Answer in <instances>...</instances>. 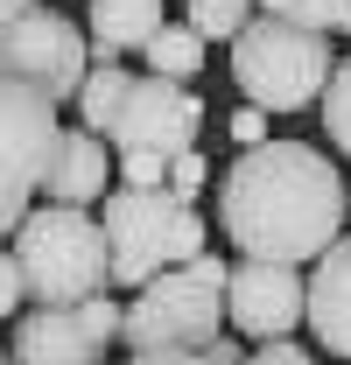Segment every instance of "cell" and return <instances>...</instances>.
<instances>
[{"label": "cell", "mask_w": 351, "mask_h": 365, "mask_svg": "<svg viewBox=\"0 0 351 365\" xmlns=\"http://www.w3.org/2000/svg\"><path fill=\"white\" fill-rule=\"evenodd\" d=\"M253 14H260V0H190V21H183V29L211 49V43H232Z\"/></svg>", "instance_id": "15"}, {"label": "cell", "mask_w": 351, "mask_h": 365, "mask_svg": "<svg viewBox=\"0 0 351 365\" xmlns=\"http://www.w3.org/2000/svg\"><path fill=\"white\" fill-rule=\"evenodd\" d=\"M14 267L36 309H63V302H91L113 295V267H106V232L98 211H71V204H36L14 225Z\"/></svg>", "instance_id": "3"}, {"label": "cell", "mask_w": 351, "mask_h": 365, "mask_svg": "<svg viewBox=\"0 0 351 365\" xmlns=\"http://www.w3.org/2000/svg\"><path fill=\"white\" fill-rule=\"evenodd\" d=\"M106 190H113V148L85 127H63L43 169V197L71 204V211H91V204H106Z\"/></svg>", "instance_id": "11"}, {"label": "cell", "mask_w": 351, "mask_h": 365, "mask_svg": "<svg viewBox=\"0 0 351 365\" xmlns=\"http://www.w3.org/2000/svg\"><path fill=\"white\" fill-rule=\"evenodd\" d=\"M71 106H78V127L98 134L113 155L176 162V155L197 148V127H204V98L190 85L148 78V71H127V63H91Z\"/></svg>", "instance_id": "2"}, {"label": "cell", "mask_w": 351, "mask_h": 365, "mask_svg": "<svg viewBox=\"0 0 351 365\" xmlns=\"http://www.w3.org/2000/svg\"><path fill=\"white\" fill-rule=\"evenodd\" d=\"M225 134L239 140V155H246V148H260V140H267V113H260V106H239V113L225 120Z\"/></svg>", "instance_id": "20"}, {"label": "cell", "mask_w": 351, "mask_h": 365, "mask_svg": "<svg viewBox=\"0 0 351 365\" xmlns=\"http://www.w3.org/2000/svg\"><path fill=\"white\" fill-rule=\"evenodd\" d=\"M91 71V43L63 7H29L7 36H0V85H29L49 106H71Z\"/></svg>", "instance_id": "7"}, {"label": "cell", "mask_w": 351, "mask_h": 365, "mask_svg": "<svg viewBox=\"0 0 351 365\" xmlns=\"http://www.w3.org/2000/svg\"><path fill=\"white\" fill-rule=\"evenodd\" d=\"M0 365H7V351H0Z\"/></svg>", "instance_id": "25"}, {"label": "cell", "mask_w": 351, "mask_h": 365, "mask_svg": "<svg viewBox=\"0 0 351 365\" xmlns=\"http://www.w3.org/2000/svg\"><path fill=\"white\" fill-rule=\"evenodd\" d=\"M91 21V56L98 63H120L127 49H148L155 36H162V0H91L85 7Z\"/></svg>", "instance_id": "13"}, {"label": "cell", "mask_w": 351, "mask_h": 365, "mask_svg": "<svg viewBox=\"0 0 351 365\" xmlns=\"http://www.w3.org/2000/svg\"><path fill=\"white\" fill-rule=\"evenodd\" d=\"M260 14L316 29V36H351V0H260Z\"/></svg>", "instance_id": "16"}, {"label": "cell", "mask_w": 351, "mask_h": 365, "mask_svg": "<svg viewBox=\"0 0 351 365\" xmlns=\"http://www.w3.org/2000/svg\"><path fill=\"white\" fill-rule=\"evenodd\" d=\"M204 359H211V365H239V359H246V351H239V337H218V344H211Z\"/></svg>", "instance_id": "23"}, {"label": "cell", "mask_w": 351, "mask_h": 365, "mask_svg": "<svg viewBox=\"0 0 351 365\" xmlns=\"http://www.w3.org/2000/svg\"><path fill=\"white\" fill-rule=\"evenodd\" d=\"M309 302V281L302 267H274V260H232L225 267V323L253 344H281L295 337Z\"/></svg>", "instance_id": "10"}, {"label": "cell", "mask_w": 351, "mask_h": 365, "mask_svg": "<svg viewBox=\"0 0 351 365\" xmlns=\"http://www.w3.org/2000/svg\"><path fill=\"white\" fill-rule=\"evenodd\" d=\"M148 56V78H169V85H190L197 71H204V43L183 29V21H162V36L141 49Z\"/></svg>", "instance_id": "14"}, {"label": "cell", "mask_w": 351, "mask_h": 365, "mask_svg": "<svg viewBox=\"0 0 351 365\" xmlns=\"http://www.w3.org/2000/svg\"><path fill=\"white\" fill-rule=\"evenodd\" d=\"M316 113H323L330 148L351 162V56H337V71H330V85H323V98H316Z\"/></svg>", "instance_id": "17"}, {"label": "cell", "mask_w": 351, "mask_h": 365, "mask_svg": "<svg viewBox=\"0 0 351 365\" xmlns=\"http://www.w3.org/2000/svg\"><path fill=\"white\" fill-rule=\"evenodd\" d=\"M302 323L316 330V344L330 359H351V232L309 267V302H302Z\"/></svg>", "instance_id": "12"}, {"label": "cell", "mask_w": 351, "mask_h": 365, "mask_svg": "<svg viewBox=\"0 0 351 365\" xmlns=\"http://www.w3.org/2000/svg\"><path fill=\"white\" fill-rule=\"evenodd\" d=\"M127 365H211L204 351H141V359H127Z\"/></svg>", "instance_id": "22"}, {"label": "cell", "mask_w": 351, "mask_h": 365, "mask_svg": "<svg viewBox=\"0 0 351 365\" xmlns=\"http://www.w3.org/2000/svg\"><path fill=\"white\" fill-rule=\"evenodd\" d=\"M204 182H211V162H204L197 148H190V155H176V162H169V197H183V204H190V197H197Z\"/></svg>", "instance_id": "18"}, {"label": "cell", "mask_w": 351, "mask_h": 365, "mask_svg": "<svg viewBox=\"0 0 351 365\" xmlns=\"http://www.w3.org/2000/svg\"><path fill=\"white\" fill-rule=\"evenodd\" d=\"M98 232H106V267H113V288H148L155 274L190 267L204 253V218L197 204H183L169 190H106L98 204Z\"/></svg>", "instance_id": "5"}, {"label": "cell", "mask_w": 351, "mask_h": 365, "mask_svg": "<svg viewBox=\"0 0 351 365\" xmlns=\"http://www.w3.org/2000/svg\"><path fill=\"white\" fill-rule=\"evenodd\" d=\"M120 344V302L91 295V302H63V309H29L7 365H106Z\"/></svg>", "instance_id": "9"}, {"label": "cell", "mask_w": 351, "mask_h": 365, "mask_svg": "<svg viewBox=\"0 0 351 365\" xmlns=\"http://www.w3.org/2000/svg\"><path fill=\"white\" fill-rule=\"evenodd\" d=\"M63 134L56 106L29 85H0V239H14V225L36 211L49 148Z\"/></svg>", "instance_id": "8"}, {"label": "cell", "mask_w": 351, "mask_h": 365, "mask_svg": "<svg viewBox=\"0 0 351 365\" xmlns=\"http://www.w3.org/2000/svg\"><path fill=\"white\" fill-rule=\"evenodd\" d=\"M239 365H323V359H316V351H302L295 337H281V344H253Z\"/></svg>", "instance_id": "19"}, {"label": "cell", "mask_w": 351, "mask_h": 365, "mask_svg": "<svg viewBox=\"0 0 351 365\" xmlns=\"http://www.w3.org/2000/svg\"><path fill=\"white\" fill-rule=\"evenodd\" d=\"M29 7H43V0H0V36H7V29H14Z\"/></svg>", "instance_id": "24"}, {"label": "cell", "mask_w": 351, "mask_h": 365, "mask_svg": "<svg viewBox=\"0 0 351 365\" xmlns=\"http://www.w3.org/2000/svg\"><path fill=\"white\" fill-rule=\"evenodd\" d=\"M330 71H337V49L316 29L253 14L232 36V85L246 91V106H260V113H302V106H316L323 85H330Z\"/></svg>", "instance_id": "6"}, {"label": "cell", "mask_w": 351, "mask_h": 365, "mask_svg": "<svg viewBox=\"0 0 351 365\" xmlns=\"http://www.w3.org/2000/svg\"><path fill=\"white\" fill-rule=\"evenodd\" d=\"M225 267L211 246L190 267L155 274L148 288H133V302H120V344L133 359L141 351H211L225 337Z\"/></svg>", "instance_id": "4"}, {"label": "cell", "mask_w": 351, "mask_h": 365, "mask_svg": "<svg viewBox=\"0 0 351 365\" xmlns=\"http://www.w3.org/2000/svg\"><path fill=\"white\" fill-rule=\"evenodd\" d=\"M21 302H29V288H21V267H14V253H7V246H0V323L14 317V309H21Z\"/></svg>", "instance_id": "21"}, {"label": "cell", "mask_w": 351, "mask_h": 365, "mask_svg": "<svg viewBox=\"0 0 351 365\" xmlns=\"http://www.w3.org/2000/svg\"><path fill=\"white\" fill-rule=\"evenodd\" d=\"M351 218V190L337 162L309 140H260L218 176V232L239 260L316 267Z\"/></svg>", "instance_id": "1"}]
</instances>
